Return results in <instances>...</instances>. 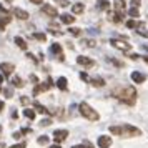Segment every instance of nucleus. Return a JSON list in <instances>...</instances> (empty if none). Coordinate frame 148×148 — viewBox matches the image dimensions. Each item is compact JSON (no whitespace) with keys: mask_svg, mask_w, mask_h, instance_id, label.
Instances as JSON below:
<instances>
[{"mask_svg":"<svg viewBox=\"0 0 148 148\" xmlns=\"http://www.w3.org/2000/svg\"><path fill=\"white\" fill-rule=\"evenodd\" d=\"M113 97H116L120 101L127 103V105H133L136 100V90L135 87H123V88H115Z\"/></svg>","mask_w":148,"mask_h":148,"instance_id":"obj_1","label":"nucleus"},{"mask_svg":"<svg viewBox=\"0 0 148 148\" xmlns=\"http://www.w3.org/2000/svg\"><path fill=\"white\" fill-rule=\"evenodd\" d=\"M78 112H80L82 116H85V118H87V120H90V121H97L98 118H100L98 112H97V110H93V108L90 107L88 103H85V101H82L80 105H78Z\"/></svg>","mask_w":148,"mask_h":148,"instance_id":"obj_2","label":"nucleus"},{"mask_svg":"<svg viewBox=\"0 0 148 148\" xmlns=\"http://www.w3.org/2000/svg\"><path fill=\"white\" fill-rule=\"evenodd\" d=\"M120 127H121V136H140V135H141L140 128L132 127V125H128V123L120 125Z\"/></svg>","mask_w":148,"mask_h":148,"instance_id":"obj_3","label":"nucleus"},{"mask_svg":"<svg viewBox=\"0 0 148 148\" xmlns=\"http://www.w3.org/2000/svg\"><path fill=\"white\" fill-rule=\"evenodd\" d=\"M110 43H112V47L118 48V50H121V52H128L130 50V43H127V42H121V40H115V38H112L110 40Z\"/></svg>","mask_w":148,"mask_h":148,"instance_id":"obj_4","label":"nucleus"},{"mask_svg":"<svg viewBox=\"0 0 148 148\" xmlns=\"http://www.w3.org/2000/svg\"><path fill=\"white\" fill-rule=\"evenodd\" d=\"M42 12L48 17H58V10L53 7V5H50V3H43L42 5Z\"/></svg>","mask_w":148,"mask_h":148,"instance_id":"obj_5","label":"nucleus"},{"mask_svg":"<svg viewBox=\"0 0 148 148\" xmlns=\"http://www.w3.org/2000/svg\"><path fill=\"white\" fill-rule=\"evenodd\" d=\"M67 136H68V130H55L53 132L55 143H62L63 140H67Z\"/></svg>","mask_w":148,"mask_h":148,"instance_id":"obj_6","label":"nucleus"},{"mask_svg":"<svg viewBox=\"0 0 148 148\" xmlns=\"http://www.w3.org/2000/svg\"><path fill=\"white\" fill-rule=\"evenodd\" d=\"M113 7H115V14L123 15V12L127 10V3H125V0H115Z\"/></svg>","mask_w":148,"mask_h":148,"instance_id":"obj_7","label":"nucleus"},{"mask_svg":"<svg viewBox=\"0 0 148 148\" xmlns=\"http://www.w3.org/2000/svg\"><path fill=\"white\" fill-rule=\"evenodd\" d=\"M97 143H98V147H100V148H110V147H112V138L107 136V135H101Z\"/></svg>","mask_w":148,"mask_h":148,"instance_id":"obj_8","label":"nucleus"},{"mask_svg":"<svg viewBox=\"0 0 148 148\" xmlns=\"http://www.w3.org/2000/svg\"><path fill=\"white\" fill-rule=\"evenodd\" d=\"M77 63H78V65H83V67H93V65H95V62L92 60V58L83 57V55L77 57Z\"/></svg>","mask_w":148,"mask_h":148,"instance_id":"obj_9","label":"nucleus"},{"mask_svg":"<svg viewBox=\"0 0 148 148\" xmlns=\"http://www.w3.org/2000/svg\"><path fill=\"white\" fill-rule=\"evenodd\" d=\"M12 12H14V15L18 18V20H28V17H30L27 10H22V8H14Z\"/></svg>","mask_w":148,"mask_h":148,"instance_id":"obj_10","label":"nucleus"},{"mask_svg":"<svg viewBox=\"0 0 148 148\" xmlns=\"http://www.w3.org/2000/svg\"><path fill=\"white\" fill-rule=\"evenodd\" d=\"M0 70H2V75H10L15 70L14 63H0Z\"/></svg>","mask_w":148,"mask_h":148,"instance_id":"obj_11","label":"nucleus"},{"mask_svg":"<svg viewBox=\"0 0 148 148\" xmlns=\"http://www.w3.org/2000/svg\"><path fill=\"white\" fill-rule=\"evenodd\" d=\"M50 52L57 55L60 62H63V53H62V47H60V43H53V45L50 47Z\"/></svg>","mask_w":148,"mask_h":148,"instance_id":"obj_12","label":"nucleus"},{"mask_svg":"<svg viewBox=\"0 0 148 148\" xmlns=\"http://www.w3.org/2000/svg\"><path fill=\"white\" fill-rule=\"evenodd\" d=\"M60 20H62V23H65V25H72V23L75 22V17L70 15V14H63L60 17Z\"/></svg>","mask_w":148,"mask_h":148,"instance_id":"obj_13","label":"nucleus"},{"mask_svg":"<svg viewBox=\"0 0 148 148\" xmlns=\"http://www.w3.org/2000/svg\"><path fill=\"white\" fill-rule=\"evenodd\" d=\"M145 78H147V77L143 73H140V72H133V73H132V80H133L135 83H143Z\"/></svg>","mask_w":148,"mask_h":148,"instance_id":"obj_14","label":"nucleus"},{"mask_svg":"<svg viewBox=\"0 0 148 148\" xmlns=\"http://www.w3.org/2000/svg\"><path fill=\"white\" fill-rule=\"evenodd\" d=\"M10 20H12V17H10V15H3V17H0V32H3V30H5V25L10 23Z\"/></svg>","mask_w":148,"mask_h":148,"instance_id":"obj_15","label":"nucleus"},{"mask_svg":"<svg viewBox=\"0 0 148 148\" xmlns=\"http://www.w3.org/2000/svg\"><path fill=\"white\" fill-rule=\"evenodd\" d=\"M90 83H92V85H93V87H103V85H105V80H103V78H101V77H93V78H90Z\"/></svg>","mask_w":148,"mask_h":148,"instance_id":"obj_16","label":"nucleus"},{"mask_svg":"<svg viewBox=\"0 0 148 148\" xmlns=\"http://www.w3.org/2000/svg\"><path fill=\"white\" fill-rule=\"evenodd\" d=\"M83 10H85V5H83V3H73V5H72V12H73V14H82Z\"/></svg>","mask_w":148,"mask_h":148,"instance_id":"obj_17","label":"nucleus"},{"mask_svg":"<svg viewBox=\"0 0 148 148\" xmlns=\"http://www.w3.org/2000/svg\"><path fill=\"white\" fill-rule=\"evenodd\" d=\"M15 43H17V47H18V48L27 50V43H25V40H23L22 37H15Z\"/></svg>","mask_w":148,"mask_h":148,"instance_id":"obj_18","label":"nucleus"},{"mask_svg":"<svg viewBox=\"0 0 148 148\" xmlns=\"http://www.w3.org/2000/svg\"><path fill=\"white\" fill-rule=\"evenodd\" d=\"M57 87L60 88V90H67V78L65 77H60L57 80Z\"/></svg>","mask_w":148,"mask_h":148,"instance_id":"obj_19","label":"nucleus"},{"mask_svg":"<svg viewBox=\"0 0 148 148\" xmlns=\"http://www.w3.org/2000/svg\"><path fill=\"white\" fill-rule=\"evenodd\" d=\"M12 85L17 87V88H22L23 87V80H22L20 77H14V78H12Z\"/></svg>","mask_w":148,"mask_h":148,"instance_id":"obj_20","label":"nucleus"},{"mask_svg":"<svg viewBox=\"0 0 148 148\" xmlns=\"http://www.w3.org/2000/svg\"><path fill=\"white\" fill-rule=\"evenodd\" d=\"M128 15L133 18V20H136L138 17H140V12H138V8H135V7H132L130 10H128Z\"/></svg>","mask_w":148,"mask_h":148,"instance_id":"obj_21","label":"nucleus"},{"mask_svg":"<svg viewBox=\"0 0 148 148\" xmlns=\"http://www.w3.org/2000/svg\"><path fill=\"white\" fill-rule=\"evenodd\" d=\"M98 10H108V7H110V3H108V0H98Z\"/></svg>","mask_w":148,"mask_h":148,"instance_id":"obj_22","label":"nucleus"},{"mask_svg":"<svg viewBox=\"0 0 148 148\" xmlns=\"http://www.w3.org/2000/svg\"><path fill=\"white\" fill-rule=\"evenodd\" d=\"M34 107L37 108V112H38V113H48V110H47L45 107H43V105H40L38 101H35V103H34Z\"/></svg>","mask_w":148,"mask_h":148,"instance_id":"obj_23","label":"nucleus"},{"mask_svg":"<svg viewBox=\"0 0 148 148\" xmlns=\"http://www.w3.org/2000/svg\"><path fill=\"white\" fill-rule=\"evenodd\" d=\"M23 115L27 116L28 120H34V118H35V112H34V110H30V108H27V110H23Z\"/></svg>","mask_w":148,"mask_h":148,"instance_id":"obj_24","label":"nucleus"},{"mask_svg":"<svg viewBox=\"0 0 148 148\" xmlns=\"http://www.w3.org/2000/svg\"><path fill=\"white\" fill-rule=\"evenodd\" d=\"M125 25H127L128 28H138V25H140V22H136V20H133V18H132V20H128L127 23H125Z\"/></svg>","mask_w":148,"mask_h":148,"instance_id":"obj_25","label":"nucleus"},{"mask_svg":"<svg viewBox=\"0 0 148 148\" xmlns=\"http://www.w3.org/2000/svg\"><path fill=\"white\" fill-rule=\"evenodd\" d=\"M34 38H37V40H40V42H47V35L45 34H34Z\"/></svg>","mask_w":148,"mask_h":148,"instance_id":"obj_26","label":"nucleus"},{"mask_svg":"<svg viewBox=\"0 0 148 148\" xmlns=\"http://www.w3.org/2000/svg\"><path fill=\"white\" fill-rule=\"evenodd\" d=\"M112 20L115 22V23H120L121 20H123V15H118V14H113L112 15Z\"/></svg>","mask_w":148,"mask_h":148,"instance_id":"obj_27","label":"nucleus"},{"mask_svg":"<svg viewBox=\"0 0 148 148\" xmlns=\"http://www.w3.org/2000/svg\"><path fill=\"white\" fill-rule=\"evenodd\" d=\"M68 32H70L72 35H77V37L82 35V30H80V28H75V27H70V28H68Z\"/></svg>","mask_w":148,"mask_h":148,"instance_id":"obj_28","label":"nucleus"},{"mask_svg":"<svg viewBox=\"0 0 148 148\" xmlns=\"http://www.w3.org/2000/svg\"><path fill=\"white\" fill-rule=\"evenodd\" d=\"M37 141H38V145H47V143H48V136H45V135H43V136H40Z\"/></svg>","mask_w":148,"mask_h":148,"instance_id":"obj_29","label":"nucleus"},{"mask_svg":"<svg viewBox=\"0 0 148 148\" xmlns=\"http://www.w3.org/2000/svg\"><path fill=\"white\" fill-rule=\"evenodd\" d=\"M0 12H3V15H10V10H8L3 3H0Z\"/></svg>","mask_w":148,"mask_h":148,"instance_id":"obj_30","label":"nucleus"},{"mask_svg":"<svg viewBox=\"0 0 148 148\" xmlns=\"http://www.w3.org/2000/svg\"><path fill=\"white\" fill-rule=\"evenodd\" d=\"M25 147H27V143L22 141V143H15V145H12V147H8V148H25Z\"/></svg>","mask_w":148,"mask_h":148,"instance_id":"obj_31","label":"nucleus"},{"mask_svg":"<svg viewBox=\"0 0 148 148\" xmlns=\"http://www.w3.org/2000/svg\"><path fill=\"white\" fill-rule=\"evenodd\" d=\"M55 2H57V3H58V5H60V7H67L68 3H70V2H68V0H55Z\"/></svg>","mask_w":148,"mask_h":148,"instance_id":"obj_32","label":"nucleus"},{"mask_svg":"<svg viewBox=\"0 0 148 148\" xmlns=\"http://www.w3.org/2000/svg\"><path fill=\"white\" fill-rule=\"evenodd\" d=\"M83 43H85V45H87V47H90V48H93L95 45H97V43H95L93 40H83Z\"/></svg>","mask_w":148,"mask_h":148,"instance_id":"obj_33","label":"nucleus"},{"mask_svg":"<svg viewBox=\"0 0 148 148\" xmlns=\"http://www.w3.org/2000/svg\"><path fill=\"white\" fill-rule=\"evenodd\" d=\"M138 34H140L141 37H148V32H147L143 27H138Z\"/></svg>","mask_w":148,"mask_h":148,"instance_id":"obj_34","label":"nucleus"},{"mask_svg":"<svg viewBox=\"0 0 148 148\" xmlns=\"http://www.w3.org/2000/svg\"><path fill=\"white\" fill-rule=\"evenodd\" d=\"M3 93H5V97H8V98H10V97L14 95V90H12V88H5V90H3Z\"/></svg>","mask_w":148,"mask_h":148,"instance_id":"obj_35","label":"nucleus"},{"mask_svg":"<svg viewBox=\"0 0 148 148\" xmlns=\"http://www.w3.org/2000/svg\"><path fill=\"white\" fill-rule=\"evenodd\" d=\"M108 60L112 62V63H113V65H116V67H121V65H123V63H121V62L115 60V58H112V57H108Z\"/></svg>","mask_w":148,"mask_h":148,"instance_id":"obj_36","label":"nucleus"},{"mask_svg":"<svg viewBox=\"0 0 148 148\" xmlns=\"http://www.w3.org/2000/svg\"><path fill=\"white\" fill-rule=\"evenodd\" d=\"M50 123H52V120H50V118H45V120H42V121H40L42 127H48Z\"/></svg>","mask_w":148,"mask_h":148,"instance_id":"obj_37","label":"nucleus"},{"mask_svg":"<svg viewBox=\"0 0 148 148\" xmlns=\"http://www.w3.org/2000/svg\"><path fill=\"white\" fill-rule=\"evenodd\" d=\"M140 3H141V0H132V7H135V8L140 7Z\"/></svg>","mask_w":148,"mask_h":148,"instance_id":"obj_38","label":"nucleus"},{"mask_svg":"<svg viewBox=\"0 0 148 148\" xmlns=\"http://www.w3.org/2000/svg\"><path fill=\"white\" fill-rule=\"evenodd\" d=\"M48 32H50L52 35H57V37H60V35H62V32H58V30H53V28H48Z\"/></svg>","mask_w":148,"mask_h":148,"instance_id":"obj_39","label":"nucleus"},{"mask_svg":"<svg viewBox=\"0 0 148 148\" xmlns=\"http://www.w3.org/2000/svg\"><path fill=\"white\" fill-rule=\"evenodd\" d=\"M30 80L34 82L35 85H38V78H37V77H35V75H30Z\"/></svg>","mask_w":148,"mask_h":148,"instance_id":"obj_40","label":"nucleus"},{"mask_svg":"<svg viewBox=\"0 0 148 148\" xmlns=\"http://www.w3.org/2000/svg\"><path fill=\"white\" fill-rule=\"evenodd\" d=\"M80 78H82V80H87V82H90V78H88V75H87V73H80Z\"/></svg>","mask_w":148,"mask_h":148,"instance_id":"obj_41","label":"nucleus"},{"mask_svg":"<svg viewBox=\"0 0 148 148\" xmlns=\"http://www.w3.org/2000/svg\"><path fill=\"white\" fill-rule=\"evenodd\" d=\"M20 101H22V105H27V103H28V98H27V97H22Z\"/></svg>","mask_w":148,"mask_h":148,"instance_id":"obj_42","label":"nucleus"},{"mask_svg":"<svg viewBox=\"0 0 148 148\" xmlns=\"http://www.w3.org/2000/svg\"><path fill=\"white\" fill-rule=\"evenodd\" d=\"M22 135H27V133H30V128H22V132H20Z\"/></svg>","mask_w":148,"mask_h":148,"instance_id":"obj_43","label":"nucleus"},{"mask_svg":"<svg viewBox=\"0 0 148 148\" xmlns=\"http://www.w3.org/2000/svg\"><path fill=\"white\" fill-rule=\"evenodd\" d=\"M20 136H22V133H20V132H15V133H14V138H15V140H18Z\"/></svg>","mask_w":148,"mask_h":148,"instance_id":"obj_44","label":"nucleus"},{"mask_svg":"<svg viewBox=\"0 0 148 148\" xmlns=\"http://www.w3.org/2000/svg\"><path fill=\"white\" fill-rule=\"evenodd\" d=\"M27 57H28V58H30V60H32V62H35V63H37V58H35V55H32V53H28Z\"/></svg>","mask_w":148,"mask_h":148,"instance_id":"obj_45","label":"nucleus"},{"mask_svg":"<svg viewBox=\"0 0 148 148\" xmlns=\"http://www.w3.org/2000/svg\"><path fill=\"white\" fill-rule=\"evenodd\" d=\"M32 3H37V5H40V3H43V0H30Z\"/></svg>","mask_w":148,"mask_h":148,"instance_id":"obj_46","label":"nucleus"},{"mask_svg":"<svg viewBox=\"0 0 148 148\" xmlns=\"http://www.w3.org/2000/svg\"><path fill=\"white\" fill-rule=\"evenodd\" d=\"M138 57H140V55H136V53H132V55H130V58H132V60H136Z\"/></svg>","mask_w":148,"mask_h":148,"instance_id":"obj_47","label":"nucleus"},{"mask_svg":"<svg viewBox=\"0 0 148 148\" xmlns=\"http://www.w3.org/2000/svg\"><path fill=\"white\" fill-rule=\"evenodd\" d=\"M73 148H87V147H85V145H75Z\"/></svg>","mask_w":148,"mask_h":148,"instance_id":"obj_48","label":"nucleus"},{"mask_svg":"<svg viewBox=\"0 0 148 148\" xmlns=\"http://www.w3.org/2000/svg\"><path fill=\"white\" fill-rule=\"evenodd\" d=\"M3 107H5V105H3V101H0V112L3 110Z\"/></svg>","mask_w":148,"mask_h":148,"instance_id":"obj_49","label":"nucleus"},{"mask_svg":"<svg viewBox=\"0 0 148 148\" xmlns=\"http://www.w3.org/2000/svg\"><path fill=\"white\" fill-rule=\"evenodd\" d=\"M3 83V75H0V85Z\"/></svg>","mask_w":148,"mask_h":148,"instance_id":"obj_50","label":"nucleus"},{"mask_svg":"<svg viewBox=\"0 0 148 148\" xmlns=\"http://www.w3.org/2000/svg\"><path fill=\"white\" fill-rule=\"evenodd\" d=\"M48 148H62V147H58V145H52V147H48Z\"/></svg>","mask_w":148,"mask_h":148,"instance_id":"obj_51","label":"nucleus"},{"mask_svg":"<svg viewBox=\"0 0 148 148\" xmlns=\"http://www.w3.org/2000/svg\"><path fill=\"white\" fill-rule=\"evenodd\" d=\"M143 60H145V62L148 63V55H147V57H143Z\"/></svg>","mask_w":148,"mask_h":148,"instance_id":"obj_52","label":"nucleus"},{"mask_svg":"<svg viewBox=\"0 0 148 148\" xmlns=\"http://www.w3.org/2000/svg\"><path fill=\"white\" fill-rule=\"evenodd\" d=\"M143 48H145V50H148V45H143Z\"/></svg>","mask_w":148,"mask_h":148,"instance_id":"obj_53","label":"nucleus"},{"mask_svg":"<svg viewBox=\"0 0 148 148\" xmlns=\"http://www.w3.org/2000/svg\"><path fill=\"white\" fill-rule=\"evenodd\" d=\"M0 132H2V127H0Z\"/></svg>","mask_w":148,"mask_h":148,"instance_id":"obj_54","label":"nucleus"}]
</instances>
